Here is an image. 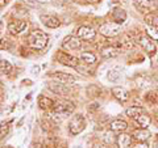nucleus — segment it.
<instances>
[{
	"label": "nucleus",
	"mask_w": 158,
	"mask_h": 148,
	"mask_svg": "<svg viewBox=\"0 0 158 148\" xmlns=\"http://www.w3.org/2000/svg\"><path fill=\"white\" fill-rule=\"evenodd\" d=\"M74 110H75V105L71 101H59L54 105L50 118L56 123H59L69 115H71Z\"/></svg>",
	"instance_id": "1"
},
{
	"label": "nucleus",
	"mask_w": 158,
	"mask_h": 148,
	"mask_svg": "<svg viewBox=\"0 0 158 148\" xmlns=\"http://www.w3.org/2000/svg\"><path fill=\"white\" fill-rule=\"evenodd\" d=\"M49 42V37L45 32L36 29L28 36V45L34 50H42L45 49Z\"/></svg>",
	"instance_id": "2"
},
{
	"label": "nucleus",
	"mask_w": 158,
	"mask_h": 148,
	"mask_svg": "<svg viewBox=\"0 0 158 148\" xmlns=\"http://www.w3.org/2000/svg\"><path fill=\"white\" fill-rule=\"evenodd\" d=\"M120 32H121V25L115 21H107L99 26V33L107 38L116 37L120 34Z\"/></svg>",
	"instance_id": "3"
},
{
	"label": "nucleus",
	"mask_w": 158,
	"mask_h": 148,
	"mask_svg": "<svg viewBox=\"0 0 158 148\" xmlns=\"http://www.w3.org/2000/svg\"><path fill=\"white\" fill-rule=\"evenodd\" d=\"M86 129V118L82 114H77L71 118L70 123H69V131L73 135H78Z\"/></svg>",
	"instance_id": "4"
},
{
	"label": "nucleus",
	"mask_w": 158,
	"mask_h": 148,
	"mask_svg": "<svg viewBox=\"0 0 158 148\" xmlns=\"http://www.w3.org/2000/svg\"><path fill=\"white\" fill-rule=\"evenodd\" d=\"M57 60L61 63V64L67 66V67H78V64H79V58L71 55V54L63 53V51H58Z\"/></svg>",
	"instance_id": "5"
},
{
	"label": "nucleus",
	"mask_w": 158,
	"mask_h": 148,
	"mask_svg": "<svg viewBox=\"0 0 158 148\" xmlns=\"http://www.w3.org/2000/svg\"><path fill=\"white\" fill-rule=\"evenodd\" d=\"M138 43L141 45V47L145 50V53H148L149 55H156L157 53V49H156V45H154V41L149 37V36H141L138 38Z\"/></svg>",
	"instance_id": "6"
},
{
	"label": "nucleus",
	"mask_w": 158,
	"mask_h": 148,
	"mask_svg": "<svg viewBox=\"0 0 158 148\" xmlns=\"http://www.w3.org/2000/svg\"><path fill=\"white\" fill-rule=\"evenodd\" d=\"M62 46L63 49H66L69 51H73V50H79L82 46V41L79 37H75V36H69L63 39L62 42Z\"/></svg>",
	"instance_id": "7"
},
{
	"label": "nucleus",
	"mask_w": 158,
	"mask_h": 148,
	"mask_svg": "<svg viewBox=\"0 0 158 148\" xmlns=\"http://www.w3.org/2000/svg\"><path fill=\"white\" fill-rule=\"evenodd\" d=\"M95 36H96V32L90 26H79L77 32V37H79L81 39H86V41L94 39Z\"/></svg>",
	"instance_id": "8"
},
{
	"label": "nucleus",
	"mask_w": 158,
	"mask_h": 148,
	"mask_svg": "<svg viewBox=\"0 0 158 148\" xmlns=\"http://www.w3.org/2000/svg\"><path fill=\"white\" fill-rule=\"evenodd\" d=\"M112 95L113 97L116 98V100H118L120 102H125L129 100V92H128L125 88H123V87H113L112 88Z\"/></svg>",
	"instance_id": "9"
},
{
	"label": "nucleus",
	"mask_w": 158,
	"mask_h": 148,
	"mask_svg": "<svg viewBox=\"0 0 158 148\" xmlns=\"http://www.w3.org/2000/svg\"><path fill=\"white\" fill-rule=\"evenodd\" d=\"M52 77L54 80H57L58 83H62V84H73L75 81V77L70 73H66V72H54L52 73Z\"/></svg>",
	"instance_id": "10"
},
{
	"label": "nucleus",
	"mask_w": 158,
	"mask_h": 148,
	"mask_svg": "<svg viewBox=\"0 0 158 148\" xmlns=\"http://www.w3.org/2000/svg\"><path fill=\"white\" fill-rule=\"evenodd\" d=\"M27 28V22L21 21V20H16V21H11L8 24V30L12 34H19L24 32V29Z\"/></svg>",
	"instance_id": "11"
},
{
	"label": "nucleus",
	"mask_w": 158,
	"mask_h": 148,
	"mask_svg": "<svg viewBox=\"0 0 158 148\" xmlns=\"http://www.w3.org/2000/svg\"><path fill=\"white\" fill-rule=\"evenodd\" d=\"M40 20L42 21V24L48 28H52V29H56L61 25V22H59V20L54 16H46V14H42V16H40Z\"/></svg>",
	"instance_id": "12"
},
{
	"label": "nucleus",
	"mask_w": 158,
	"mask_h": 148,
	"mask_svg": "<svg viewBox=\"0 0 158 148\" xmlns=\"http://www.w3.org/2000/svg\"><path fill=\"white\" fill-rule=\"evenodd\" d=\"M116 143H117V147L118 148H129L131 147V143H132V135H128V134L121 132V134L117 136Z\"/></svg>",
	"instance_id": "13"
},
{
	"label": "nucleus",
	"mask_w": 158,
	"mask_h": 148,
	"mask_svg": "<svg viewBox=\"0 0 158 148\" xmlns=\"http://www.w3.org/2000/svg\"><path fill=\"white\" fill-rule=\"evenodd\" d=\"M132 136L135 138L136 140H138V142H145V140H148L150 138V132L148 131L146 129H136V130H133L132 131Z\"/></svg>",
	"instance_id": "14"
},
{
	"label": "nucleus",
	"mask_w": 158,
	"mask_h": 148,
	"mask_svg": "<svg viewBox=\"0 0 158 148\" xmlns=\"http://www.w3.org/2000/svg\"><path fill=\"white\" fill-rule=\"evenodd\" d=\"M117 45L123 49H125V50H131V49H133L136 46V41H135V38L129 36V34H127V36L123 37L121 41H118Z\"/></svg>",
	"instance_id": "15"
},
{
	"label": "nucleus",
	"mask_w": 158,
	"mask_h": 148,
	"mask_svg": "<svg viewBox=\"0 0 158 148\" xmlns=\"http://www.w3.org/2000/svg\"><path fill=\"white\" fill-rule=\"evenodd\" d=\"M54 101L52 100V98H49V97H46V96H40V98H38V106L41 107L42 110H50V109H53L54 107Z\"/></svg>",
	"instance_id": "16"
},
{
	"label": "nucleus",
	"mask_w": 158,
	"mask_h": 148,
	"mask_svg": "<svg viewBox=\"0 0 158 148\" xmlns=\"http://www.w3.org/2000/svg\"><path fill=\"white\" fill-rule=\"evenodd\" d=\"M49 89L53 91L54 93H57V95H66L69 92L66 84H58V83H50L49 84Z\"/></svg>",
	"instance_id": "17"
},
{
	"label": "nucleus",
	"mask_w": 158,
	"mask_h": 148,
	"mask_svg": "<svg viewBox=\"0 0 158 148\" xmlns=\"http://www.w3.org/2000/svg\"><path fill=\"white\" fill-rule=\"evenodd\" d=\"M110 127H111L112 131H120V132H123V131H125L128 129V123L125 121H123V119H115V121L111 122Z\"/></svg>",
	"instance_id": "18"
},
{
	"label": "nucleus",
	"mask_w": 158,
	"mask_h": 148,
	"mask_svg": "<svg viewBox=\"0 0 158 148\" xmlns=\"http://www.w3.org/2000/svg\"><path fill=\"white\" fill-rule=\"evenodd\" d=\"M118 49L117 47H111V46H108V47H106V49H103L102 50V56L103 58H106V59H111V58H115V56H117L118 55Z\"/></svg>",
	"instance_id": "19"
},
{
	"label": "nucleus",
	"mask_w": 158,
	"mask_h": 148,
	"mask_svg": "<svg viewBox=\"0 0 158 148\" xmlns=\"http://www.w3.org/2000/svg\"><path fill=\"white\" fill-rule=\"evenodd\" d=\"M112 18H113V21L115 22H117V24H120L121 25V24L127 20V13H125L124 9H115L113 13H112Z\"/></svg>",
	"instance_id": "20"
},
{
	"label": "nucleus",
	"mask_w": 158,
	"mask_h": 148,
	"mask_svg": "<svg viewBox=\"0 0 158 148\" xmlns=\"http://www.w3.org/2000/svg\"><path fill=\"white\" fill-rule=\"evenodd\" d=\"M135 121L137 122V125H138V126L142 127V129H148V126H149V125H150V122H152L150 117L148 115V114H145V113H142L141 115H138Z\"/></svg>",
	"instance_id": "21"
},
{
	"label": "nucleus",
	"mask_w": 158,
	"mask_h": 148,
	"mask_svg": "<svg viewBox=\"0 0 158 148\" xmlns=\"http://www.w3.org/2000/svg\"><path fill=\"white\" fill-rule=\"evenodd\" d=\"M142 113H144V109L140 106H132V107H128L125 110V114L129 117V118H133V119H136L138 115H141Z\"/></svg>",
	"instance_id": "22"
},
{
	"label": "nucleus",
	"mask_w": 158,
	"mask_h": 148,
	"mask_svg": "<svg viewBox=\"0 0 158 148\" xmlns=\"http://www.w3.org/2000/svg\"><path fill=\"white\" fill-rule=\"evenodd\" d=\"M79 58H81V60H82L83 63H86V64H94V63L96 62V56L94 55L92 53H90V51L82 53Z\"/></svg>",
	"instance_id": "23"
},
{
	"label": "nucleus",
	"mask_w": 158,
	"mask_h": 148,
	"mask_svg": "<svg viewBox=\"0 0 158 148\" xmlns=\"http://www.w3.org/2000/svg\"><path fill=\"white\" fill-rule=\"evenodd\" d=\"M145 22H146V25H149V26L158 28V14L153 13V12L145 14Z\"/></svg>",
	"instance_id": "24"
},
{
	"label": "nucleus",
	"mask_w": 158,
	"mask_h": 148,
	"mask_svg": "<svg viewBox=\"0 0 158 148\" xmlns=\"http://www.w3.org/2000/svg\"><path fill=\"white\" fill-rule=\"evenodd\" d=\"M12 71V64L6 59H0V75H8Z\"/></svg>",
	"instance_id": "25"
},
{
	"label": "nucleus",
	"mask_w": 158,
	"mask_h": 148,
	"mask_svg": "<svg viewBox=\"0 0 158 148\" xmlns=\"http://www.w3.org/2000/svg\"><path fill=\"white\" fill-rule=\"evenodd\" d=\"M120 76H121V75H120V70H118L117 67L110 70V71H108V75H107L108 80H110L111 83H117L118 79H120Z\"/></svg>",
	"instance_id": "26"
},
{
	"label": "nucleus",
	"mask_w": 158,
	"mask_h": 148,
	"mask_svg": "<svg viewBox=\"0 0 158 148\" xmlns=\"http://www.w3.org/2000/svg\"><path fill=\"white\" fill-rule=\"evenodd\" d=\"M146 34L149 36L153 41L158 43V28L157 26H149L146 29Z\"/></svg>",
	"instance_id": "27"
},
{
	"label": "nucleus",
	"mask_w": 158,
	"mask_h": 148,
	"mask_svg": "<svg viewBox=\"0 0 158 148\" xmlns=\"http://www.w3.org/2000/svg\"><path fill=\"white\" fill-rule=\"evenodd\" d=\"M145 100L146 102H149V103H153V105H156V103H158V95L156 92H148L146 95H145Z\"/></svg>",
	"instance_id": "28"
},
{
	"label": "nucleus",
	"mask_w": 158,
	"mask_h": 148,
	"mask_svg": "<svg viewBox=\"0 0 158 148\" xmlns=\"http://www.w3.org/2000/svg\"><path fill=\"white\" fill-rule=\"evenodd\" d=\"M9 129H11V126H9V122L0 123V139H3V138H6L8 135Z\"/></svg>",
	"instance_id": "29"
},
{
	"label": "nucleus",
	"mask_w": 158,
	"mask_h": 148,
	"mask_svg": "<svg viewBox=\"0 0 158 148\" xmlns=\"http://www.w3.org/2000/svg\"><path fill=\"white\" fill-rule=\"evenodd\" d=\"M9 46H11V41L7 37H3L0 39V50H8Z\"/></svg>",
	"instance_id": "30"
},
{
	"label": "nucleus",
	"mask_w": 158,
	"mask_h": 148,
	"mask_svg": "<svg viewBox=\"0 0 158 148\" xmlns=\"http://www.w3.org/2000/svg\"><path fill=\"white\" fill-rule=\"evenodd\" d=\"M136 4L142 9H149L152 7V2L149 0H136Z\"/></svg>",
	"instance_id": "31"
},
{
	"label": "nucleus",
	"mask_w": 158,
	"mask_h": 148,
	"mask_svg": "<svg viewBox=\"0 0 158 148\" xmlns=\"http://www.w3.org/2000/svg\"><path fill=\"white\" fill-rule=\"evenodd\" d=\"M87 92H88V95H91V96H99L100 95V89H99L96 85H90L87 88Z\"/></svg>",
	"instance_id": "32"
},
{
	"label": "nucleus",
	"mask_w": 158,
	"mask_h": 148,
	"mask_svg": "<svg viewBox=\"0 0 158 148\" xmlns=\"http://www.w3.org/2000/svg\"><path fill=\"white\" fill-rule=\"evenodd\" d=\"M131 148H149V147H148V144H145L144 142H140V143H138V144L132 146Z\"/></svg>",
	"instance_id": "33"
},
{
	"label": "nucleus",
	"mask_w": 158,
	"mask_h": 148,
	"mask_svg": "<svg viewBox=\"0 0 158 148\" xmlns=\"http://www.w3.org/2000/svg\"><path fill=\"white\" fill-rule=\"evenodd\" d=\"M38 72H40V67H38V66H33V67H32V73L37 75Z\"/></svg>",
	"instance_id": "34"
},
{
	"label": "nucleus",
	"mask_w": 158,
	"mask_h": 148,
	"mask_svg": "<svg viewBox=\"0 0 158 148\" xmlns=\"http://www.w3.org/2000/svg\"><path fill=\"white\" fill-rule=\"evenodd\" d=\"M37 3H49L50 2V0H36Z\"/></svg>",
	"instance_id": "35"
},
{
	"label": "nucleus",
	"mask_w": 158,
	"mask_h": 148,
	"mask_svg": "<svg viewBox=\"0 0 158 148\" xmlns=\"http://www.w3.org/2000/svg\"><path fill=\"white\" fill-rule=\"evenodd\" d=\"M6 4V0H0V7H3Z\"/></svg>",
	"instance_id": "36"
},
{
	"label": "nucleus",
	"mask_w": 158,
	"mask_h": 148,
	"mask_svg": "<svg viewBox=\"0 0 158 148\" xmlns=\"http://www.w3.org/2000/svg\"><path fill=\"white\" fill-rule=\"evenodd\" d=\"M87 2H90V3H98V2H100V0H87Z\"/></svg>",
	"instance_id": "37"
},
{
	"label": "nucleus",
	"mask_w": 158,
	"mask_h": 148,
	"mask_svg": "<svg viewBox=\"0 0 158 148\" xmlns=\"http://www.w3.org/2000/svg\"><path fill=\"white\" fill-rule=\"evenodd\" d=\"M3 148H13V147H11V146H6V147H3Z\"/></svg>",
	"instance_id": "38"
},
{
	"label": "nucleus",
	"mask_w": 158,
	"mask_h": 148,
	"mask_svg": "<svg viewBox=\"0 0 158 148\" xmlns=\"http://www.w3.org/2000/svg\"><path fill=\"white\" fill-rule=\"evenodd\" d=\"M73 148H81V147H78V146H75V147H73Z\"/></svg>",
	"instance_id": "39"
},
{
	"label": "nucleus",
	"mask_w": 158,
	"mask_h": 148,
	"mask_svg": "<svg viewBox=\"0 0 158 148\" xmlns=\"http://www.w3.org/2000/svg\"><path fill=\"white\" fill-rule=\"evenodd\" d=\"M156 84H157V88H158V80H157V81H156Z\"/></svg>",
	"instance_id": "40"
},
{
	"label": "nucleus",
	"mask_w": 158,
	"mask_h": 148,
	"mask_svg": "<svg viewBox=\"0 0 158 148\" xmlns=\"http://www.w3.org/2000/svg\"><path fill=\"white\" fill-rule=\"evenodd\" d=\"M0 113H2V106H0Z\"/></svg>",
	"instance_id": "41"
},
{
	"label": "nucleus",
	"mask_w": 158,
	"mask_h": 148,
	"mask_svg": "<svg viewBox=\"0 0 158 148\" xmlns=\"http://www.w3.org/2000/svg\"><path fill=\"white\" fill-rule=\"evenodd\" d=\"M58 148H66V147H58Z\"/></svg>",
	"instance_id": "42"
},
{
	"label": "nucleus",
	"mask_w": 158,
	"mask_h": 148,
	"mask_svg": "<svg viewBox=\"0 0 158 148\" xmlns=\"http://www.w3.org/2000/svg\"><path fill=\"white\" fill-rule=\"evenodd\" d=\"M42 148H48V147H42Z\"/></svg>",
	"instance_id": "43"
},
{
	"label": "nucleus",
	"mask_w": 158,
	"mask_h": 148,
	"mask_svg": "<svg viewBox=\"0 0 158 148\" xmlns=\"http://www.w3.org/2000/svg\"><path fill=\"white\" fill-rule=\"evenodd\" d=\"M149 2H153V0H149Z\"/></svg>",
	"instance_id": "44"
}]
</instances>
